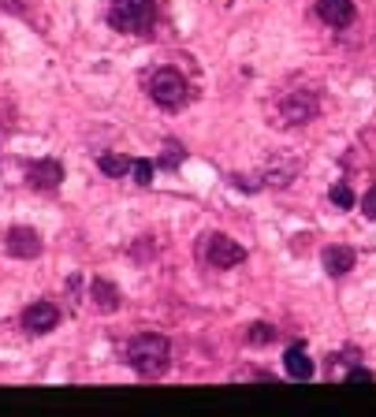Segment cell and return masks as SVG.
Instances as JSON below:
<instances>
[{"label": "cell", "mask_w": 376, "mask_h": 417, "mask_svg": "<svg viewBox=\"0 0 376 417\" xmlns=\"http://www.w3.org/2000/svg\"><path fill=\"white\" fill-rule=\"evenodd\" d=\"M347 380H350V383H354V380H357V383H372L376 376H372V373L365 369V365H354V369L347 373Z\"/></svg>", "instance_id": "cell-18"}, {"label": "cell", "mask_w": 376, "mask_h": 417, "mask_svg": "<svg viewBox=\"0 0 376 417\" xmlns=\"http://www.w3.org/2000/svg\"><path fill=\"white\" fill-rule=\"evenodd\" d=\"M4 249L15 257V261H34V257H41V235L34 227H11L8 235H4Z\"/></svg>", "instance_id": "cell-7"}, {"label": "cell", "mask_w": 376, "mask_h": 417, "mask_svg": "<svg viewBox=\"0 0 376 417\" xmlns=\"http://www.w3.org/2000/svg\"><path fill=\"white\" fill-rule=\"evenodd\" d=\"M97 168H101L108 179H120L127 172H135V160L123 157V153H101V157H97Z\"/></svg>", "instance_id": "cell-13"}, {"label": "cell", "mask_w": 376, "mask_h": 417, "mask_svg": "<svg viewBox=\"0 0 376 417\" xmlns=\"http://www.w3.org/2000/svg\"><path fill=\"white\" fill-rule=\"evenodd\" d=\"M56 324H60V309H56V302H48V298L30 302L23 309V328L30 331V336H45V331H53Z\"/></svg>", "instance_id": "cell-8"}, {"label": "cell", "mask_w": 376, "mask_h": 417, "mask_svg": "<svg viewBox=\"0 0 376 417\" xmlns=\"http://www.w3.org/2000/svg\"><path fill=\"white\" fill-rule=\"evenodd\" d=\"M283 369H287V376H291V380H313V373H317L302 343H298V346H291L287 354H283Z\"/></svg>", "instance_id": "cell-12"}, {"label": "cell", "mask_w": 376, "mask_h": 417, "mask_svg": "<svg viewBox=\"0 0 376 417\" xmlns=\"http://www.w3.org/2000/svg\"><path fill=\"white\" fill-rule=\"evenodd\" d=\"M362 212L369 216V220H376V187H372L365 197H362Z\"/></svg>", "instance_id": "cell-19"}, {"label": "cell", "mask_w": 376, "mask_h": 417, "mask_svg": "<svg viewBox=\"0 0 376 417\" xmlns=\"http://www.w3.org/2000/svg\"><path fill=\"white\" fill-rule=\"evenodd\" d=\"M135 182L138 187H150L153 182V164L150 160H135Z\"/></svg>", "instance_id": "cell-17"}, {"label": "cell", "mask_w": 376, "mask_h": 417, "mask_svg": "<svg viewBox=\"0 0 376 417\" xmlns=\"http://www.w3.org/2000/svg\"><path fill=\"white\" fill-rule=\"evenodd\" d=\"M90 302H93L97 313H116L123 298H120V287H116L112 279L93 276V279H90Z\"/></svg>", "instance_id": "cell-10"}, {"label": "cell", "mask_w": 376, "mask_h": 417, "mask_svg": "<svg viewBox=\"0 0 376 417\" xmlns=\"http://www.w3.org/2000/svg\"><path fill=\"white\" fill-rule=\"evenodd\" d=\"M328 197H332V205H339V209H354V190L347 187V182H335V187L328 190Z\"/></svg>", "instance_id": "cell-15"}, {"label": "cell", "mask_w": 376, "mask_h": 417, "mask_svg": "<svg viewBox=\"0 0 376 417\" xmlns=\"http://www.w3.org/2000/svg\"><path fill=\"white\" fill-rule=\"evenodd\" d=\"M198 257L212 269H235V264L246 261V249H242L231 235H220V231H212V235H202V246H198Z\"/></svg>", "instance_id": "cell-4"}, {"label": "cell", "mask_w": 376, "mask_h": 417, "mask_svg": "<svg viewBox=\"0 0 376 417\" xmlns=\"http://www.w3.org/2000/svg\"><path fill=\"white\" fill-rule=\"evenodd\" d=\"M317 112H320L317 93H309V90H291V93L280 97V105H276V120H280V127H302V123L313 120Z\"/></svg>", "instance_id": "cell-5"}, {"label": "cell", "mask_w": 376, "mask_h": 417, "mask_svg": "<svg viewBox=\"0 0 376 417\" xmlns=\"http://www.w3.org/2000/svg\"><path fill=\"white\" fill-rule=\"evenodd\" d=\"M26 182L34 190L41 194H53L60 190V182H63V164L56 157H38V160H30L26 164Z\"/></svg>", "instance_id": "cell-6"}, {"label": "cell", "mask_w": 376, "mask_h": 417, "mask_svg": "<svg viewBox=\"0 0 376 417\" xmlns=\"http://www.w3.org/2000/svg\"><path fill=\"white\" fill-rule=\"evenodd\" d=\"M317 15L328 26L343 30V26L354 23V0H317Z\"/></svg>", "instance_id": "cell-11"}, {"label": "cell", "mask_w": 376, "mask_h": 417, "mask_svg": "<svg viewBox=\"0 0 376 417\" xmlns=\"http://www.w3.org/2000/svg\"><path fill=\"white\" fill-rule=\"evenodd\" d=\"M127 361L138 376H164L172 365V343L160 336V331H142V336L130 339L127 346Z\"/></svg>", "instance_id": "cell-1"}, {"label": "cell", "mask_w": 376, "mask_h": 417, "mask_svg": "<svg viewBox=\"0 0 376 417\" xmlns=\"http://www.w3.org/2000/svg\"><path fill=\"white\" fill-rule=\"evenodd\" d=\"M183 157H187V153H183V145H164L160 168H168V172H172V168H179V164H183Z\"/></svg>", "instance_id": "cell-16"}, {"label": "cell", "mask_w": 376, "mask_h": 417, "mask_svg": "<svg viewBox=\"0 0 376 417\" xmlns=\"http://www.w3.org/2000/svg\"><path fill=\"white\" fill-rule=\"evenodd\" d=\"M108 23L120 34H150L157 23V4L153 0H112Z\"/></svg>", "instance_id": "cell-2"}, {"label": "cell", "mask_w": 376, "mask_h": 417, "mask_svg": "<svg viewBox=\"0 0 376 417\" xmlns=\"http://www.w3.org/2000/svg\"><path fill=\"white\" fill-rule=\"evenodd\" d=\"M187 78L179 75L175 68H157L153 78H150V97H153V105L157 108H164V112H179L187 105Z\"/></svg>", "instance_id": "cell-3"}, {"label": "cell", "mask_w": 376, "mask_h": 417, "mask_svg": "<svg viewBox=\"0 0 376 417\" xmlns=\"http://www.w3.org/2000/svg\"><path fill=\"white\" fill-rule=\"evenodd\" d=\"M320 261H324V272H328L332 279H343L347 272H354V246H343V242H332V246H324V254H320Z\"/></svg>", "instance_id": "cell-9"}, {"label": "cell", "mask_w": 376, "mask_h": 417, "mask_svg": "<svg viewBox=\"0 0 376 417\" xmlns=\"http://www.w3.org/2000/svg\"><path fill=\"white\" fill-rule=\"evenodd\" d=\"M246 343H250V346H268V343H276V328H272V324H265V321L250 324Z\"/></svg>", "instance_id": "cell-14"}]
</instances>
